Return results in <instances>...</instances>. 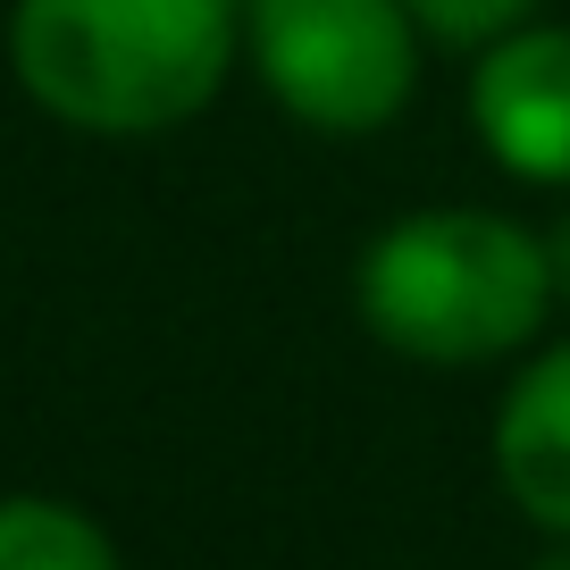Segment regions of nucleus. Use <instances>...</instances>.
<instances>
[{"label":"nucleus","instance_id":"nucleus-1","mask_svg":"<svg viewBox=\"0 0 570 570\" xmlns=\"http://www.w3.org/2000/svg\"><path fill=\"white\" fill-rule=\"evenodd\" d=\"M244 0H9V76L76 135H168L227 92Z\"/></svg>","mask_w":570,"mask_h":570},{"label":"nucleus","instance_id":"nucleus-2","mask_svg":"<svg viewBox=\"0 0 570 570\" xmlns=\"http://www.w3.org/2000/svg\"><path fill=\"white\" fill-rule=\"evenodd\" d=\"M353 311L386 353L428 370H487L520 353L553 311L546 235L503 210H403L353 261Z\"/></svg>","mask_w":570,"mask_h":570},{"label":"nucleus","instance_id":"nucleus-3","mask_svg":"<svg viewBox=\"0 0 570 570\" xmlns=\"http://www.w3.org/2000/svg\"><path fill=\"white\" fill-rule=\"evenodd\" d=\"M420 18L403 0H244V59L311 135H386L420 92Z\"/></svg>","mask_w":570,"mask_h":570},{"label":"nucleus","instance_id":"nucleus-4","mask_svg":"<svg viewBox=\"0 0 570 570\" xmlns=\"http://www.w3.org/2000/svg\"><path fill=\"white\" fill-rule=\"evenodd\" d=\"M470 135L520 185H570V26H512L470 59Z\"/></svg>","mask_w":570,"mask_h":570},{"label":"nucleus","instance_id":"nucleus-5","mask_svg":"<svg viewBox=\"0 0 570 570\" xmlns=\"http://www.w3.org/2000/svg\"><path fill=\"white\" fill-rule=\"evenodd\" d=\"M495 487L546 537H570V336L546 344L495 403Z\"/></svg>","mask_w":570,"mask_h":570},{"label":"nucleus","instance_id":"nucleus-6","mask_svg":"<svg viewBox=\"0 0 570 570\" xmlns=\"http://www.w3.org/2000/svg\"><path fill=\"white\" fill-rule=\"evenodd\" d=\"M0 570H126V562L85 503L0 495Z\"/></svg>","mask_w":570,"mask_h":570},{"label":"nucleus","instance_id":"nucleus-7","mask_svg":"<svg viewBox=\"0 0 570 570\" xmlns=\"http://www.w3.org/2000/svg\"><path fill=\"white\" fill-rule=\"evenodd\" d=\"M411 18H420L428 42H453V51H479V42L512 35V26H529L537 0H403Z\"/></svg>","mask_w":570,"mask_h":570},{"label":"nucleus","instance_id":"nucleus-8","mask_svg":"<svg viewBox=\"0 0 570 570\" xmlns=\"http://www.w3.org/2000/svg\"><path fill=\"white\" fill-rule=\"evenodd\" d=\"M546 261H553V303L570 311V210L546 227Z\"/></svg>","mask_w":570,"mask_h":570},{"label":"nucleus","instance_id":"nucleus-9","mask_svg":"<svg viewBox=\"0 0 570 570\" xmlns=\"http://www.w3.org/2000/svg\"><path fill=\"white\" fill-rule=\"evenodd\" d=\"M537 570H570V537H562V553H546V562H537Z\"/></svg>","mask_w":570,"mask_h":570}]
</instances>
